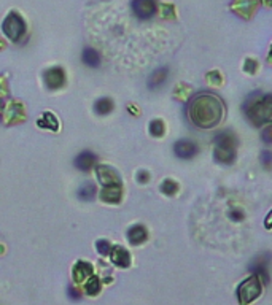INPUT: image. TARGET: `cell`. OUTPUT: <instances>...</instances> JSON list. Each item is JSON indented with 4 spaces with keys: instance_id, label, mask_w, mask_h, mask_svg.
<instances>
[{
    "instance_id": "cell-1",
    "label": "cell",
    "mask_w": 272,
    "mask_h": 305,
    "mask_svg": "<svg viewBox=\"0 0 272 305\" xmlns=\"http://www.w3.org/2000/svg\"><path fill=\"white\" fill-rule=\"evenodd\" d=\"M186 115L194 127L212 129L221 123L224 116V104L213 92H198L188 102Z\"/></svg>"
},
{
    "instance_id": "cell-2",
    "label": "cell",
    "mask_w": 272,
    "mask_h": 305,
    "mask_svg": "<svg viewBox=\"0 0 272 305\" xmlns=\"http://www.w3.org/2000/svg\"><path fill=\"white\" fill-rule=\"evenodd\" d=\"M243 115L255 127L272 126V94H255L248 96L242 107Z\"/></svg>"
},
{
    "instance_id": "cell-3",
    "label": "cell",
    "mask_w": 272,
    "mask_h": 305,
    "mask_svg": "<svg viewBox=\"0 0 272 305\" xmlns=\"http://www.w3.org/2000/svg\"><path fill=\"white\" fill-rule=\"evenodd\" d=\"M237 300L240 305H250L253 300H256L262 292V281L256 275L248 276L237 286Z\"/></svg>"
},
{
    "instance_id": "cell-4",
    "label": "cell",
    "mask_w": 272,
    "mask_h": 305,
    "mask_svg": "<svg viewBox=\"0 0 272 305\" xmlns=\"http://www.w3.org/2000/svg\"><path fill=\"white\" fill-rule=\"evenodd\" d=\"M2 31L7 35V39L18 43L21 39H24L26 35V21L23 20V16L20 13L12 12L8 13L5 16V20L2 21Z\"/></svg>"
},
{
    "instance_id": "cell-5",
    "label": "cell",
    "mask_w": 272,
    "mask_h": 305,
    "mask_svg": "<svg viewBox=\"0 0 272 305\" xmlns=\"http://www.w3.org/2000/svg\"><path fill=\"white\" fill-rule=\"evenodd\" d=\"M130 8L137 20L148 21L158 13V2L156 0H132Z\"/></svg>"
},
{
    "instance_id": "cell-6",
    "label": "cell",
    "mask_w": 272,
    "mask_h": 305,
    "mask_svg": "<svg viewBox=\"0 0 272 305\" xmlns=\"http://www.w3.org/2000/svg\"><path fill=\"white\" fill-rule=\"evenodd\" d=\"M270 261H272L270 253H262L261 256H258L256 259L248 265L250 272L253 275H256L264 284L269 283V264H270Z\"/></svg>"
},
{
    "instance_id": "cell-7",
    "label": "cell",
    "mask_w": 272,
    "mask_h": 305,
    "mask_svg": "<svg viewBox=\"0 0 272 305\" xmlns=\"http://www.w3.org/2000/svg\"><path fill=\"white\" fill-rule=\"evenodd\" d=\"M175 158L182 159V161H188L193 159L196 154L199 153V148L194 142L188 140V138H182V140H177L172 146Z\"/></svg>"
},
{
    "instance_id": "cell-8",
    "label": "cell",
    "mask_w": 272,
    "mask_h": 305,
    "mask_svg": "<svg viewBox=\"0 0 272 305\" xmlns=\"http://www.w3.org/2000/svg\"><path fill=\"white\" fill-rule=\"evenodd\" d=\"M96 175H97V178H99V183L102 184V188H104V186H115V184H121L119 173H118L113 167L107 165V164H99V165H96Z\"/></svg>"
},
{
    "instance_id": "cell-9",
    "label": "cell",
    "mask_w": 272,
    "mask_h": 305,
    "mask_svg": "<svg viewBox=\"0 0 272 305\" xmlns=\"http://www.w3.org/2000/svg\"><path fill=\"white\" fill-rule=\"evenodd\" d=\"M43 81L45 86L48 89H61L65 85V72L61 67H50L43 73Z\"/></svg>"
},
{
    "instance_id": "cell-10",
    "label": "cell",
    "mask_w": 272,
    "mask_h": 305,
    "mask_svg": "<svg viewBox=\"0 0 272 305\" xmlns=\"http://www.w3.org/2000/svg\"><path fill=\"white\" fill-rule=\"evenodd\" d=\"M73 164H75V167H77L80 172H89L96 167V164H97V156L92 153V151H88V150H84L81 153L77 154V158L73 159Z\"/></svg>"
},
{
    "instance_id": "cell-11",
    "label": "cell",
    "mask_w": 272,
    "mask_h": 305,
    "mask_svg": "<svg viewBox=\"0 0 272 305\" xmlns=\"http://www.w3.org/2000/svg\"><path fill=\"white\" fill-rule=\"evenodd\" d=\"M215 148L218 150H228V151H236L237 148V137L234 135L232 131H221L215 135Z\"/></svg>"
},
{
    "instance_id": "cell-12",
    "label": "cell",
    "mask_w": 272,
    "mask_h": 305,
    "mask_svg": "<svg viewBox=\"0 0 272 305\" xmlns=\"http://www.w3.org/2000/svg\"><path fill=\"white\" fill-rule=\"evenodd\" d=\"M108 256L111 259V264H115L116 267H121V269H126V267L130 265V254L124 246H119V245L111 246Z\"/></svg>"
},
{
    "instance_id": "cell-13",
    "label": "cell",
    "mask_w": 272,
    "mask_h": 305,
    "mask_svg": "<svg viewBox=\"0 0 272 305\" xmlns=\"http://www.w3.org/2000/svg\"><path fill=\"white\" fill-rule=\"evenodd\" d=\"M100 199L105 203H119L121 199H123V184L104 186L100 191Z\"/></svg>"
},
{
    "instance_id": "cell-14",
    "label": "cell",
    "mask_w": 272,
    "mask_h": 305,
    "mask_svg": "<svg viewBox=\"0 0 272 305\" xmlns=\"http://www.w3.org/2000/svg\"><path fill=\"white\" fill-rule=\"evenodd\" d=\"M127 240L130 245H142L145 240L148 238V232H147V227L142 224H134L127 229V234H126Z\"/></svg>"
},
{
    "instance_id": "cell-15",
    "label": "cell",
    "mask_w": 272,
    "mask_h": 305,
    "mask_svg": "<svg viewBox=\"0 0 272 305\" xmlns=\"http://www.w3.org/2000/svg\"><path fill=\"white\" fill-rule=\"evenodd\" d=\"M92 275V265L86 261H78L77 264L73 265V270H72V276H73V281H84L86 278Z\"/></svg>"
},
{
    "instance_id": "cell-16",
    "label": "cell",
    "mask_w": 272,
    "mask_h": 305,
    "mask_svg": "<svg viewBox=\"0 0 272 305\" xmlns=\"http://www.w3.org/2000/svg\"><path fill=\"white\" fill-rule=\"evenodd\" d=\"M169 78V69L167 67H159L156 69L152 75H150L148 78V88L150 89H158V88H161L164 83L167 81Z\"/></svg>"
},
{
    "instance_id": "cell-17",
    "label": "cell",
    "mask_w": 272,
    "mask_h": 305,
    "mask_svg": "<svg viewBox=\"0 0 272 305\" xmlns=\"http://www.w3.org/2000/svg\"><path fill=\"white\" fill-rule=\"evenodd\" d=\"M81 61L86 67L97 69L100 66V54L94 48H84L81 53Z\"/></svg>"
},
{
    "instance_id": "cell-18",
    "label": "cell",
    "mask_w": 272,
    "mask_h": 305,
    "mask_svg": "<svg viewBox=\"0 0 272 305\" xmlns=\"http://www.w3.org/2000/svg\"><path fill=\"white\" fill-rule=\"evenodd\" d=\"M115 108V104L113 100H111L110 97H100L94 102V107H92V110H94V113L99 115V116H105L108 113L113 112Z\"/></svg>"
},
{
    "instance_id": "cell-19",
    "label": "cell",
    "mask_w": 272,
    "mask_h": 305,
    "mask_svg": "<svg viewBox=\"0 0 272 305\" xmlns=\"http://www.w3.org/2000/svg\"><path fill=\"white\" fill-rule=\"evenodd\" d=\"M96 194H97V188H96V184L94 183H91V181H86V183H83L81 186L78 188L77 191V197L83 202H89L96 197Z\"/></svg>"
},
{
    "instance_id": "cell-20",
    "label": "cell",
    "mask_w": 272,
    "mask_h": 305,
    "mask_svg": "<svg viewBox=\"0 0 272 305\" xmlns=\"http://www.w3.org/2000/svg\"><path fill=\"white\" fill-rule=\"evenodd\" d=\"M37 126L42 127V129H46V131H58L59 129V121L56 119V116L50 112H46L42 115L40 119H37Z\"/></svg>"
},
{
    "instance_id": "cell-21",
    "label": "cell",
    "mask_w": 272,
    "mask_h": 305,
    "mask_svg": "<svg viewBox=\"0 0 272 305\" xmlns=\"http://www.w3.org/2000/svg\"><path fill=\"white\" fill-rule=\"evenodd\" d=\"M255 8H256L255 0H236V2L232 4V10H237L239 12L237 15H242L245 18L255 12Z\"/></svg>"
},
{
    "instance_id": "cell-22",
    "label": "cell",
    "mask_w": 272,
    "mask_h": 305,
    "mask_svg": "<svg viewBox=\"0 0 272 305\" xmlns=\"http://www.w3.org/2000/svg\"><path fill=\"white\" fill-rule=\"evenodd\" d=\"M213 159L217 161L218 164H223V165H231L234 161H236V151L218 150V148H215V150H213Z\"/></svg>"
},
{
    "instance_id": "cell-23",
    "label": "cell",
    "mask_w": 272,
    "mask_h": 305,
    "mask_svg": "<svg viewBox=\"0 0 272 305\" xmlns=\"http://www.w3.org/2000/svg\"><path fill=\"white\" fill-rule=\"evenodd\" d=\"M8 116H10V119H8V124H18V123H21L24 121V108L21 104H18V102H15V104L12 105L10 108V113H8Z\"/></svg>"
},
{
    "instance_id": "cell-24",
    "label": "cell",
    "mask_w": 272,
    "mask_h": 305,
    "mask_svg": "<svg viewBox=\"0 0 272 305\" xmlns=\"http://www.w3.org/2000/svg\"><path fill=\"white\" fill-rule=\"evenodd\" d=\"M148 132L155 138H161L166 132V124H164L163 119H153V121H150Z\"/></svg>"
},
{
    "instance_id": "cell-25",
    "label": "cell",
    "mask_w": 272,
    "mask_h": 305,
    "mask_svg": "<svg viewBox=\"0 0 272 305\" xmlns=\"http://www.w3.org/2000/svg\"><path fill=\"white\" fill-rule=\"evenodd\" d=\"M100 286H102V283L97 276L91 275L89 278H86V283H84V291H86V294H89V295H96L100 291Z\"/></svg>"
},
{
    "instance_id": "cell-26",
    "label": "cell",
    "mask_w": 272,
    "mask_h": 305,
    "mask_svg": "<svg viewBox=\"0 0 272 305\" xmlns=\"http://www.w3.org/2000/svg\"><path fill=\"white\" fill-rule=\"evenodd\" d=\"M159 189H161L163 194H166V196H175V194L178 192V184L177 181L171 180V178H166L163 183H161V186H159Z\"/></svg>"
},
{
    "instance_id": "cell-27",
    "label": "cell",
    "mask_w": 272,
    "mask_h": 305,
    "mask_svg": "<svg viewBox=\"0 0 272 305\" xmlns=\"http://www.w3.org/2000/svg\"><path fill=\"white\" fill-rule=\"evenodd\" d=\"M96 249H97V253L100 256H108L110 254V249H111V245H110L108 240L99 238L97 242H96Z\"/></svg>"
},
{
    "instance_id": "cell-28",
    "label": "cell",
    "mask_w": 272,
    "mask_h": 305,
    "mask_svg": "<svg viewBox=\"0 0 272 305\" xmlns=\"http://www.w3.org/2000/svg\"><path fill=\"white\" fill-rule=\"evenodd\" d=\"M256 70H258V62L251 58L245 59V62H243V72L248 73V75H255Z\"/></svg>"
},
{
    "instance_id": "cell-29",
    "label": "cell",
    "mask_w": 272,
    "mask_h": 305,
    "mask_svg": "<svg viewBox=\"0 0 272 305\" xmlns=\"http://www.w3.org/2000/svg\"><path fill=\"white\" fill-rule=\"evenodd\" d=\"M259 159H261V165L264 169H272V153L270 151H262L261 156H259Z\"/></svg>"
},
{
    "instance_id": "cell-30",
    "label": "cell",
    "mask_w": 272,
    "mask_h": 305,
    "mask_svg": "<svg viewBox=\"0 0 272 305\" xmlns=\"http://www.w3.org/2000/svg\"><path fill=\"white\" fill-rule=\"evenodd\" d=\"M229 218L232 221H236V223H239V221H242L243 218H245V213H243V210H240V208H232L229 211Z\"/></svg>"
},
{
    "instance_id": "cell-31",
    "label": "cell",
    "mask_w": 272,
    "mask_h": 305,
    "mask_svg": "<svg viewBox=\"0 0 272 305\" xmlns=\"http://www.w3.org/2000/svg\"><path fill=\"white\" fill-rule=\"evenodd\" d=\"M261 137H262V140H264V143L272 145V126H266L262 129Z\"/></svg>"
},
{
    "instance_id": "cell-32",
    "label": "cell",
    "mask_w": 272,
    "mask_h": 305,
    "mask_svg": "<svg viewBox=\"0 0 272 305\" xmlns=\"http://www.w3.org/2000/svg\"><path fill=\"white\" fill-rule=\"evenodd\" d=\"M137 181H139L140 184L148 183V181H150V173H148L147 170H139V172H137Z\"/></svg>"
},
{
    "instance_id": "cell-33",
    "label": "cell",
    "mask_w": 272,
    "mask_h": 305,
    "mask_svg": "<svg viewBox=\"0 0 272 305\" xmlns=\"http://www.w3.org/2000/svg\"><path fill=\"white\" fill-rule=\"evenodd\" d=\"M67 295L72 299V300H80L81 299V294L78 289H75L73 286H69V289H67Z\"/></svg>"
},
{
    "instance_id": "cell-34",
    "label": "cell",
    "mask_w": 272,
    "mask_h": 305,
    "mask_svg": "<svg viewBox=\"0 0 272 305\" xmlns=\"http://www.w3.org/2000/svg\"><path fill=\"white\" fill-rule=\"evenodd\" d=\"M207 80H209V81H215V83H217V85H220V83H221V78H220V73H218V72H212V73H209V75H207Z\"/></svg>"
},
{
    "instance_id": "cell-35",
    "label": "cell",
    "mask_w": 272,
    "mask_h": 305,
    "mask_svg": "<svg viewBox=\"0 0 272 305\" xmlns=\"http://www.w3.org/2000/svg\"><path fill=\"white\" fill-rule=\"evenodd\" d=\"M264 227L266 229H272V210L269 211V213L266 215V218H264Z\"/></svg>"
},
{
    "instance_id": "cell-36",
    "label": "cell",
    "mask_w": 272,
    "mask_h": 305,
    "mask_svg": "<svg viewBox=\"0 0 272 305\" xmlns=\"http://www.w3.org/2000/svg\"><path fill=\"white\" fill-rule=\"evenodd\" d=\"M262 4H264L266 7H272V0H261Z\"/></svg>"
},
{
    "instance_id": "cell-37",
    "label": "cell",
    "mask_w": 272,
    "mask_h": 305,
    "mask_svg": "<svg viewBox=\"0 0 272 305\" xmlns=\"http://www.w3.org/2000/svg\"><path fill=\"white\" fill-rule=\"evenodd\" d=\"M5 108V102L2 100V99H0V113H2V110Z\"/></svg>"
},
{
    "instance_id": "cell-38",
    "label": "cell",
    "mask_w": 272,
    "mask_h": 305,
    "mask_svg": "<svg viewBox=\"0 0 272 305\" xmlns=\"http://www.w3.org/2000/svg\"><path fill=\"white\" fill-rule=\"evenodd\" d=\"M269 58H270V61H272V45H270V51H269Z\"/></svg>"
}]
</instances>
